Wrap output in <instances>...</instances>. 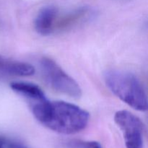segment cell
Here are the masks:
<instances>
[{"instance_id": "cell-5", "label": "cell", "mask_w": 148, "mask_h": 148, "mask_svg": "<svg viewBox=\"0 0 148 148\" xmlns=\"http://www.w3.org/2000/svg\"><path fill=\"white\" fill-rule=\"evenodd\" d=\"M59 17L57 8L53 5L44 7L35 20V29L41 36H49L54 32L55 23Z\"/></svg>"}, {"instance_id": "cell-6", "label": "cell", "mask_w": 148, "mask_h": 148, "mask_svg": "<svg viewBox=\"0 0 148 148\" xmlns=\"http://www.w3.org/2000/svg\"><path fill=\"white\" fill-rule=\"evenodd\" d=\"M35 73L31 64L7 59L0 55V77H28Z\"/></svg>"}, {"instance_id": "cell-4", "label": "cell", "mask_w": 148, "mask_h": 148, "mask_svg": "<svg viewBox=\"0 0 148 148\" xmlns=\"http://www.w3.org/2000/svg\"><path fill=\"white\" fill-rule=\"evenodd\" d=\"M114 121L122 132L127 148H143L144 126L140 119L123 110L116 113Z\"/></svg>"}, {"instance_id": "cell-8", "label": "cell", "mask_w": 148, "mask_h": 148, "mask_svg": "<svg viewBox=\"0 0 148 148\" xmlns=\"http://www.w3.org/2000/svg\"><path fill=\"white\" fill-rule=\"evenodd\" d=\"M90 11L87 8H79L58 17L55 23L54 32H64L77 27L88 20Z\"/></svg>"}, {"instance_id": "cell-3", "label": "cell", "mask_w": 148, "mask_h": 148, "mask_svg": "<svg viewBox=\"0 0 148 148\" xmlns=\"http://www.w3.org/2000/svg\"><path fill=\"white\" fill-rule=\"evenodd\" d=\"M40 66L43 79L52 89L72 98H80L82 89L79 84L54 61L43 57L40 62Z\"/></svg>"}, {"instance_id": "cell-2", "label": "cell", "mask_w": 148, "mask_h": 148, "mask_svg": "<svg viewBox=\"0 0 148 148\" xmlns=\"http://www.w3.org/2000/svg\"><path fill=\"white\" fill-rule=\"evenodd\" d=\"M103 78L106 86L117 98L134 109L147 111L145 90L134 74L120 69H108L104 72Z\"/></svg>"}, {"instance_id": "cell-7", "label": "cell", "mask_w": 148, "mask_h": 148, "mask_svg": "<svg viewBox=\"0 0 148 148\" xmlns=\"http://www.w3.org/2000/svg\"><path fill=\"white\" fill-rule=\"evenodd\" d=\"M12 90L24 98L30 108L47 99L43 91L35 84L25 82H13L10 84Z\"/></svg>"}, {"instance_id": "cell-10", "label": "cell", "mask_w": 148, "mask_h": 148, "mask_svg": "<svg viewBox=\"0 0 148 148\" xmlns=\"http://www.w3.org/2000/svg\"><path fill=\"white\" fill-rule=\"evenodd\" d=\"M7 148H27L23 144L20 143H17V142H11V143H8L7 146Z\"/></svg>"}, {"instance_id": "cell-1", "label": "cell", "mask_w": 148, "mask_h": 148, "mask_svg": "<svg viewBox=\"0 0 148 148\" xmlns=\"http://www.w3.org/2000/svg\"><path fill=\"white\" fill-rule=\"evenodd\" d=\"M30 109L40 124L60 134L79 132L89 121L90 116L86 111L64 101H49L47 99Z\"/></svg>"}, {"instance_id": "cell-9", "label": "cell", "mask_w": 148, "mask_h": 148, "mask_svg": "<svg viewBox=\"0 0 148 148\" xmlns=\"http://www.w3.org/2000/svg\"><path fill=\"white\" fill-rule=\"evenodd\" d=\"M74 145L77 148H102L101 144L95 141L80 142L76 143Z\"/></svg>"}, {"instance_id": "cell-11", "label": "cell", "mask_w": 148, "mask_h": 148, "mask_svg": "<svg viewBox=\"0 0 148 148\" xmlns=\"http://www.w3.org/2000/svg\"><path fill=\"white\" fill-rule=\"evenodd\" d=\"M5 147V142L4 140L0 138V148H4Z\"/></svg>"}]
</instances>
